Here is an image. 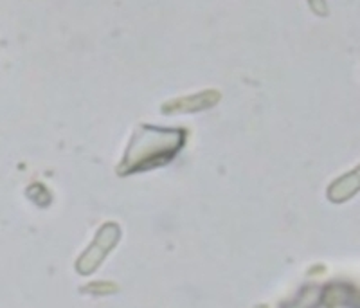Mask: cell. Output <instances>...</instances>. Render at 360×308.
<instances>
[{
    "label": "cell",
    "mask_w": 360,
    "mask_h": 308,
    "mask_svg": "<svg viewBox=\"0 0 360 308\" xmlns=\"http://www.w3.org/2000/svg\"><path fill=\"white\" fill-rule=\"evenodd\" d=\"M311 8H314L315 13H319V15H326V4H324V0H310Z\"/></svg>",
    "instance_id": "obj_1"
}]
</instances>
